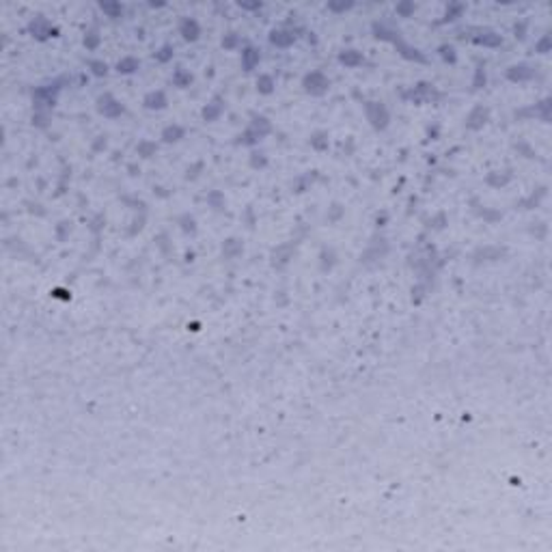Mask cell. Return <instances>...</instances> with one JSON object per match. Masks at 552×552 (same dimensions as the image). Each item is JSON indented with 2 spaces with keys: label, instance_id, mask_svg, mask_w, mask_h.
Wrapping results in <instances>:
<instances>
[{
  "label": "cell",
  "instance_id": "cell-13",
  "mask_svg": "<svg viewBox=\"0 0 552 552\" xmlns=\"http://www.w3.org/2000/svg\"><path fill=\"white\" fill-rule=\"evenodd\" d=\"M248 127H251L259 138H263V136H266V134L270 132V129H272V125H270V121H268V117H263V115H252V121H251V125H248Z\"/></svg>",
  "mask_w": 552,
  "mask_h": 552
},
{
  "label": "cell",
  "instance_id": "cell-23",
  "mask_svg": "<svg viewBox=\"0 0 552 552\" xmlns=\"http://www.w3.org/2000/svg\"><path fill=\"white\" fill-rule=\"evenodd\" d=\"M179 225H181V229L186 231V233H194V231H197V220H194L190 214H183L179 218Z\"/></svg>",
  "mask_w": 552,
  "mask_h": 552
},
{
  "label": "cell",
  "instance_id": "cell-18",
  "mask_svg": "<svg viewBox=\"0 0 552 552\" xmlns=\"http://www.w3.org/2000/svg\"><path fill=\"white\" fill-rule=\"evenodd\" d=\"M192 74L188 72V69H183V67H179L177 69L175 74H173V84L177 86V89H188V86L192 84Z\"/></svg>",
  "mask_w": 552,
  "mask_h": 552
},
{
  "label": "cell",
  "instance_id": "cell-5",
  "mask_svg": "<svg viewBox=\"0 0 552 552\" xmlns=\"http://www.w3.org/2000/svg\"><path fill=\"white\" fill-rule=\"evenodd\" d=\"M473 32H477V35H468V39L470 41H475V43H479V46H488V48H496V46H501L502 43V37L499 35V32H494V30H488V28H483V30H473Z\"/></svg>",
  "mask_w": 552,
  "mask_h": 552
},
{
  "label": "cell",
  "instance_id": "cell-22",
  "mask_svg": "<svg viewBox=\"0 0 552 552\" xmlns=\"http://www.w3.org/2000/svg\"><path fill=\"white\" fill-rule=\"evenodd\" d=\"M155 151H158V145L151 143V140H143V143H138V147H136V153L140 155V158H151V155H155Z\"/></svg>",
  "mask_w": 552,
  "mask_h": 552
},
{
  "label": "cell",
  "instance_id": "cell-14",
  "mask_svg": "<svg viewBox=\"0 0 552 552\" xmlns=\"http://www.w3.org/2000/svg\"><path fill=\"white\" fill-rule=\"evenodd\" d=\"M242 251H244V246H242V242L235 240V237H231V240H226L223 244V257L225 259H235L237 255H242Z\"/></svg>",
  "mask_w": 552,
  "mask_h": 552
},
{
  "label": "cell",
  "instance_id": "cell-30",
  "mask_svg": "<svg viewBox=\"0 0 552 552\" xmlns=\"http://www.w3.org/2000/svg\"><path fill=\"white\" fill-rule=\"evenodd\" d=\"M173 58V48L171 46H164L160 52H155V61L158 63H169Z\"/></svg>",
  "mask_w": 552,
  "mask_h": 552
},
{
  "label": "cell",
  "instance_id": "cell-12",
  "mask_svg": "<svg viewBox=\"0 0 552 552\" xmlns=\"http://www.w3.org/2000/svg\"><path fill=\"white\" fill-rule=\"evenodd\" d=\"M186 136V129H183L181 125H177V123H173V125H169V127H164L162 129V140H164V143H179V140Z\"/></svg>",
  "mask_w": 552,
  "mask_h": 552
},
{
  "label": "cell",
  "instance_id": "cell-28",
  "mask_svg": "<svg viewBox=\"0 0 552 552\" xmlns=\"http://www.w3.org/2000/svg\"><path fill=\"white\" fill-rule=\"evenodd\" d=\"M89 67H91V72H93L95 75H100V78L108 74V65H106L104 61H91Z\"/></svg>",
  "mask_w": 552,
  "mask_h": 552
},
{
  "label": "cell",
  "instance_id": "cell-24",
  "mask_svg": "<svg viewBox=\"0 0 552 552\" xmlns=\"http://www.w3.org/2000/svg\"><path fill=\"white\" fill-rule=\"evenodd\" d=\"M207 203L212 205L214 209H223V207H225V197H223V194H220L218 190H214V192L207 194Z\"/></svg>",
  "mask_w": 552,
  "mask_h": 552
},
{
  "label": "cell",
  "instance_id": "cell-8",
  "mask_svg": "<svg viewBox=\"0 0 552 552\" xmlns=\"http://www.w3.org/2000/svg\"><path fill=\"white\" fill-rule=\"evenodd\" d=\"M179 35L186 41H197L199 35H201V26L194 18H183L179 22Z\"/></svg>",
  "mask_w": 552,
  "mask_h": 552
},
{
  "label": "cell",
  "instance_id": "cell-35",
  "mask_svg": "<svg viewBox=\"0 0 552 552\" xmlns=\"http://www.w3.org/2000/svg\"><path fill=\"white\" fill-rule=\"evenodd\" d=\"M351 7H354V2H330L328 4L330 11H348Z\"/></svg>",
  "mask_w": 552,
  "mask_h": 552
},
{
  "label": "cell",
  "instance_id": "cell-32",
  "mask_svg": "<svg viewBox=\"0 0 552 552\" xmlns=\"http://www.w3.org/2000/svg\"><path fill=\"white\" fill-rule=\"evenodd\" d=\"M440 56L449 63H455V50L451 46H440Z\"/></svg>",
  "mask_w": 552,
  "mask_h": 552
},
{
  "label": "cell",
  "instance_id": "cell-26",
  "mask_svg": "<svg viewBox=\"0 0 552 552\" xmlns=\"http://www.w3.org/2000/svg\"><path fill=\"white\" fill-rule=\"evenodd\" d=\"M237 138H240V140H237V143H242V145H255V143H259V140H261V138H259L255 132H252L251 127H248L244 134H240V136H237Z\"/></svg>",
  "mask_w": 552,
  "mask_h": 552
},
{
  "label": "cell",
  "instance_id": "cell-17",
  "mask_svg": "<svg viewBox=\"0 0 552 552\" xmlns=\"http://www.w3.org/2000/svg\"><path fill=\"white\" fill-rule=\"evenodd\" d=\"M220 112H223V100L216 97L212 104H207L203 108V119L205 121H216V119L220 117Z\"/></svg>",
  "mask_w": 552,
  "mask_h": 552
},
{
  "label": "cell",
  "instance_id": "cell-16",
  "mask_svg": "<svg viewBox=\"0 0 552 552\" xmlns=\"http://www.w3.org/2000/svg\"><path fill=\"white\" fill-rule=\"evenodd\" d=\"M138 67H140V61L138 58H134V56H123L121 61L117 63V72L119 74H134V72H138Z\"/></svg>",
  "mask_w": 552,
  "mask_h": 552
},
{
  "label": "cell",
  "instance_id": "cell-36",
  "mask_svg": "<svg viewBox=\"0 0 552 552\" xmlns=\"http://www.w3.org/2000/svg\"><path fill=\"white\" fill-rule=\"evenodd\" d=\"M483 84H485V72L479 67V69H477V75H475V82H473V86H475V89H481Z\"/></svg>",
  "mask_w": 552,
  "mask_h": 552
},
{
  "label": "cell",
  "instance_id": "cell-31",
  "mask_svg": "<svg viewBox=\"0 0 552 552\" xmlns=\"http://www.w3.org/2000/svg\"><path fill=\"white\" fill-rule=\"evenodd\" d=\"M397 13H401L403 18H408V15H412L414 11H416V4H412V2H401V4H397Z\"/></svg>",
  "mask_w": 552,
  "mask_h": 552
},
{
  "label": "cell",
  "instance_id": "cell-6",
  "mask_svg": "<svg viewBox=\"0 0 552 552\" xmlns=\"http://www.w3.org/2000/svg\"><path fill=\"white\" fill-rule=\"evenodd\" d=\"M488 119H490V108L477 106V108L470 110V115L466 119V127L468 129H481L485 123H488Z\"/></svg>",
  "mask_w": 552,
  "mask_h": 552
},
{
  "label": "cell",
  "instance_id": "cell-33",
  "mask_svg": "<svg viewBox=\"0 0 552 552\" xmlns=\"http://www.w3.org/2000/svg\"><path fill=\"white\" fill-rule=\"evenodd\" d=\"M550 46H552V41H550V37L548 35H544V39L537 43V46H535V52H539V54H546V52H550Z\"/></svg>",
  "mask_w": 552,
  "mask_h": 552
},
{
  "label": "cell",
  "instance_id": "cell-21",
  "mask_svg": "<svg viewBox=\"0 0 552 552\" xmlns=\"http://www.w3.org/2000/svg\"><path fill=\"white\" fill-rule=\"evenodd\" d=\"M308 143H311V147L313 149H317V151H324V149H328V132H315L311 136V140H308Z\"/></svg>",
  "mask_w": 552,
  "mask_h": 552
},
{
  "label": "cell",
  "instance_id": "cell-9",
  "mask_svg": "<svg viewBox=\"0 0 552 552\" xmlns=\"http://www.w3.org/2000/svg\"><path fill=\"white\" fill-rule=\"evenodd\" d=\"M294 41H296V35L289 28H274L270 32V43L276 48H289Z\"/></svg>",
  "mask_w": 552,
  "mask_h": 552
},
{
  "label": "cell",
  "instance_id": "cell-11",
  "mask_svg": "<svg viewBox=\"0 0 552 552\" xmlns=\"http://www.w3.org/2000/svg\"><path fill=\"white\" fill-rule=\"evenodd\" d=\"M259 61H261V54H259L257 48L248 46L244 52H242V67L246 69V72H252V69L259 65Z\"/></svg>",
  "mask_w": 552,
  "mask_h": 552
},
{
  "label": "cell",
  "instance_id": "cell-2",
  "mask_svg": "<svg viewBox=\"0 0 552 552\" xmlns=\"http://www.w3.org/2000/svg\"><path fill=\"white\" fill-rule=\"evenodd\" d=\"M365 112H367V121L371 123L376 129H384L388 125V110L382 101H367L365 104Z\"/></svg>",
  "mask_w": 552,
  "mask_h": 552
},
{
  "label": "cell",
  "instance_id": "cell-34",
  "mask_svg": "<svg viewBox=\"0 0 552 552\" xmlns=\"http://www.w3.org/2000/svg\"><path fill=\"white\" fill-rule=\"evenodd\" d=\"M266 155L263 153H252V158H251V164L255 166V169H263V166H266Z\"/></svg>",
  "mask_w": 552,
  "mask_h": 552
},
{
  "label": "cell",
  "instance_id": "cell-15",
  "mask_svg": "<svg viewBox=\"0 0 552 552\" xmlns=\"http://www.w3.org/2000/svg\"><path fill=\"white\" fill-rule=\"evenodd\" d=\"M339 61L345 65V67H358L362 63V54L358 50H343L339 54Z\"/></svg>",
  "mask_w": 552,
  "mask_h": 552
},
{
  "label": "cell",
  "instance_id": "cell-20",
  "mask_svg": "<svg viewBox=\"0 0 552 552\" xmlns=\"http://www.w3.org/2000/svg\"><path fill=\"white\" fill-rule=\"evenodd\" d=\"M100 9L104 11L108 18H121L123 15V4L121 2H100Z\"/></svg>",
  "mask_w": 552,
  "mask_h": 552
},
{
  "label": "cell",
  "instance_id": "cell-10",
  "mask_svg": "<svg viewBox=\"0 0 552 552\" xmlns=\"http://www.w3.org/2000/svg\"><path fill=\"white\" fill-rule=\"evenodd\" d=\"M166 104H169V100H166L164 91H151L143 100V106L147 110H162V108H166Z\"/></svg>",
  "mask_w": 552,
  "mask_h": 552
},
{
  "label": "cell",
  "instance_id": "cell-29",
  "mask_svg": "<svg viewBox=\"0 0 552 552\" xmlns=\"http://www.w3.org/2000/svg\"><path fill=\"white\" fill-rule=\"evenodd\" d=\"M237 41H240L237 32H226V35L223 37V48H226V50H233V48L237 46Z\"/></svg>",
  "mask_w": 552,
  "mask_h": 552
},
{
  "label": "cell",
  "instance_id": "cell-38",
  "mask_svg": "<svg viewBox=\"0 0 552 552\" xmlns=\"http://www.w3.org/2000/svg\"><path fill=\"white\" fill-rule=\"evenodd\" d=\"M100 140H97V143L93 145V149L95 151H100V149H106V136H97Z\"/></svg>",
  "mask_w": 552,
  "mask_h": 552
},
{
  "label": "cell",
  "instance_id": "cell-19",
  "mask_svg": "<svg viewBox=\"0 0 552 552\" xmlns=\"http://www.w3.org/2000/svg\"><path fill=\"white\" fill-rule=\"evenodd\" d=\"M274 86H276V82H274V78L270 74H261L257 78V91L261 95H270L274 91Z\"/></svg>",
  "mask_w": 552,
  "mask_h": 552
},
{
  "label": "cell",
  "instance_id": "cell-7",
  "mask_svg": "<svg viewBox=\"0 0 552 552\" xmlns=\"http://www.w3.org/2000/svg\"><path fill=\"white\" fill-rule=\"evenodd\" d=\"M533 75H535V67H531V65H527V63L511 65V67L507 69V78H509L511 82H524V80H531Z\"/></svg>",
  "mask_w": 552,
  "mask_h": 552
},
{
  "label": "cell",
  "instance_id": "cell-4",
  "mask_svg": "<svg viewBox=\"0 0 552 552\" xmlns=\"http://www.w3.org/2000/svg\"><path fill=\"white\" fill-rule=\"evenodd\" d=\"M28 30H30L32 37H37V39H41V41L58 35V30L54 28V26H52L46 18H43V15H37V18L30 22V24H28Z\"/></svg>",
  "mask_w": 552,
  "mask_h": 552
},
{
  "label": "cell",
  "instance_id": "cell-37",
  "mask_svg": "<svg viewBox=\"0 0 552 552\" xmlns=\"http://www.w3.org/2000/svg\"><path fill=\"white\" fill-rule=\"evenodd\" d=\"M548 110H550V100H544L542 104H539V115H542V119H544V121H548V119H550Z\"/></svg>",
  "mask_w": 552,
  "mask_h": 552
},
{
  "label": "cell",
  "instance_id": "cell-1",
  "mask_svg": "<svg viewBox=\"0 0 552 552\" xmlns=\"http://www.w3.org/2000/svg\"><path fill=\"white\" fill-rule=\"evenodd\" d=\"M302 86H304V91L308 95H315V97H319V95H324V93H328V89H330V80H328V75L324 74V72H311V74H306L304 75V80H302Z\"/></svg>",
  "mask_w": 552,
  "mask_h": 552
},
{
  "label": "cell",
  "instance_id": "cell-25",
  "mask_svg": "<svg viewBox=\"0 0 552 552\" xmlns=\"http://www.w3.org/2000/svg\"><path fill=\"white\" fill-rule=\"evenodd\" d=\"M462 13H464V4H459V2H451V4L447 7L445 20H455V18H459Z\"/></svg>",
  "mask_w": 552,
  "mask_h": 552
},
{
  "label": "cell",
  "instance_id": "cell-27",
  "mask_svg": "<svg viewBox=\"0 0 552 552\" xmlns=\"http://www.w3.org/2000/svg\"><path fill=\"white\" fill-rule=\"evenodd\" d=\"M84 46L89 48V50H95V48L100 46V35H97V30H89V32H86Z\"/></svg>",
  "mask_w": 552,
  "mask_h": 552
},
{
  "label": "cell",
  "instance_id": "cell-39",
  "mask_svg": "<svg viewBox=\"0 0 552 552\" xmlns=\"http://www.w3.org/2000/svg\"><path fill=\"white\" fill-rule=\"evenodd\" d=\"M242 9H261V2H255V4H246V2H240Z\"/></svg>",
  "mask_w": 552,
  "mask_h": 552
},
{
  "label": "cell",
  "instance_id": "cell-3",
  "mask_svg": "<svg viewBox=\"0 0 552 552\" xmlns=\"http://www.w3.org/2000/svg\"><path fill=\"white\" fill-rule=\"evenodd\" d=\"M97 110H100L104 117H108V119H117V117H121L123 112H125V108H123L121 101L115 100L110 93H104V95L97 97Z\"/></svg>",
  "mask_w": 552,
  "mask_h": 552
}]
</instances>
